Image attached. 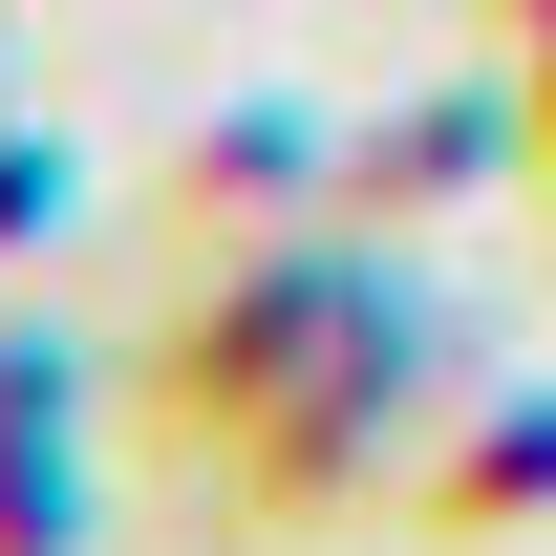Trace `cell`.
Wrapping results in <instances>:
<instances>
[{"label":"cell","instance_id":"obj_1","mask_svg":"<svg viewBox=\"0 0 556 556\" xmlns=\"http://www.w3.org/2000/svg\"><path fill=\"white\" fill-rule=\"evenodd\" d=\"M0 556H65V364L0 343Z\"/></svg>","mask_w":556,"mask_h":556}]
</instances>
